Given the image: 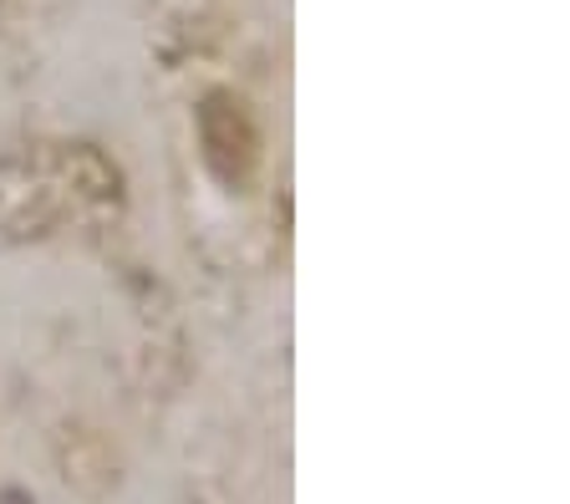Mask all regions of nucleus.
I'll use <instances>...</instances> for the list:
<instances>
[]
</instances>
